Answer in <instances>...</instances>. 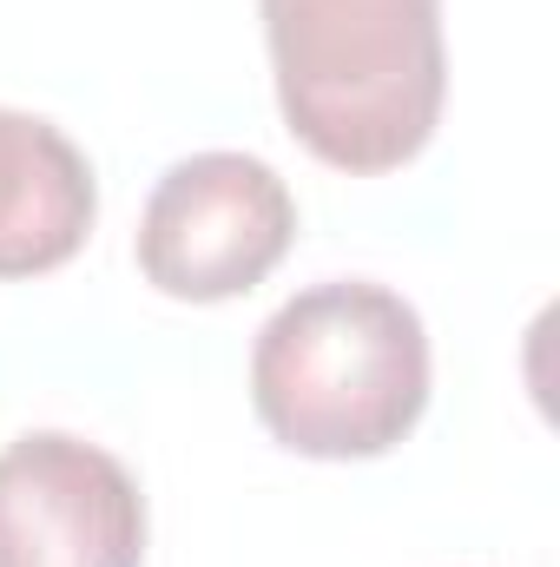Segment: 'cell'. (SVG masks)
I'll list each match as a JSON object with an SVG mask.
<instances>
[{"instance_id":"6da1fadb","label":"cell","mask_w":560,"mask_h":567,"mask_svg":"<svg viewBox=\"0 0 560 567\" xmlns=\"http://www.w3.org/2000/svg\"><path fill=\"white\" fill-rule=\"evenodd\" d=\"M283 126L310 158L376 178L442 126V0H258Z\"/></svg>"},{"instance_id":"7a4b0ae2","label":"cell","mask_w":560,"mask_h":567,"mask_svg":"<svg viewBox=\"0 0 560 567\" xmlns=\"http://www.w3.org/2000/svg\"><path fill=\"white\" fill-rule=\"evenodd\" d=\"M251 410L290 455L370 462L428 410V330L390 284H310L258 330Z\"/></svg>"},{"instance_id":"3957f363","label":"cell","mask_w":560,"mask_h":567,"mask_svg":"<svg viewBox=\"0 0 560 567\" xmlns=\"http://www.w3.org/2000/svg\"><path fill=\"white\" fill-rule=\"evenodd\" d=\"M297 238V198L251 152L178 158L139 218V271L178 303L245 297L283 265Z\"/></svg>"},{"instance_id":"277c9868","label":"cell","mask_w":560,"mask_h":567,"mask_svg":"<svg viewBox=\"0 0 560 567\" xmlns=\"http://www.w3.org/2000/svg\"><path fill=\"white\" fill-rule=\"evenodd\" d=\"M0 567H145L133 468L66 429L0 449Z\"/></svg>"},{"instance_id":"5b68a950","label":"cell","mask_w":560,"mask_h":567,"mask_svg":"<svg viewBox=\"0 0 560 567\" xmlns=\"http://www.w3.org/2000/svg\"><path fill=\"white\" fill-rule=\"evenodd\" d=\"M100 218L86 152L60 126L0 106V278L60 271Z\"/></svg>"}]
</instances>
